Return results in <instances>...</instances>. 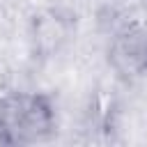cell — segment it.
<instances>
[{
	"label": "cell",
	"mask_w": 147,
	"mask_h": 147,
	"mask_svg": "<svg viewBox=\"0 0 147 147\" xmlns=\"http://www.w3.org/2000/svg\"><path fill=\"white\" fill-rule=\"evenodd\" d=\"M113 62L124 74H147V25H131L115 39Z\"/></svg>",
	"instance_id": "cell-2"
},
{
	"label": "cell",
	"mask_w": 147,
	"mask_h": 147,
	"mask_svg": "<svg viewBox=\"0 0 147 147\" xmlns=\"http://www.w3.org/2000/svg\"><path fill=\"white\" fill-rule=\"evenodd\" d=\"M0 126L9 133H16L18 140L39 138V133L51 126L48 106L39 96L9 99L0 110Z\"/></svg>",
	"instance_id": "cell-1"
}]
</instances>
